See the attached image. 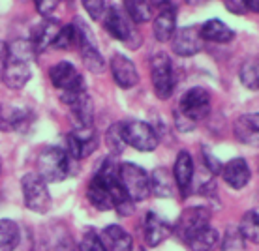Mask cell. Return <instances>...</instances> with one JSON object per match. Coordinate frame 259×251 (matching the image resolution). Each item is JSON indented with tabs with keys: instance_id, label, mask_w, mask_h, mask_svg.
<instances>
[{
	"instance_id": "44dd1931",
	"label": "cell",
	"mask_w": 259,
	"mask_h": 251,
	"mask_svg": "<svg viewBox=\"0 0 259 251\" xmlns=\"http://www.w3.org/2000/svg\"><path fill=\"white\" fill-rule=\"evenodd\" d=\"M102 244L107 251H132L134 249V240L126 229L120 225H107L100 234Z\"/></svg>"
},
{
	"instance_id": "f1b7e54d",
	"label": "cell",
	"mask_w": 259,
	"mask_h": 251,
	"mask_svg": "<svg viewBox=\"0 0 259 251\" xmlns=\"http://www.w3.org/2000/svg\"><path fill=\"white\" fill-rule=\"evenodd\" d=\"M81 51V58H83V64L92 71V73H102L105 70V60L104 57L98 51L96 41H91V43H83V45L77 47Z\"/></svg>"
},
{
	"instance_id": "74e56055",
	"label": "cell",
	"mask_w": 259,
	"mask_h": 251,
	"mask_svg": "<svg viewBox=\"0 0 259 251\" xmlns=\"http://www.w3.org/2000/svg\"><path fill=\"white\" fill-rule=\"evenodd\" d=\"M203 163H205V167H207L208 173H212V174L222 173V167H224L222 161L218 160L210 150L205 148V146H203Z\"/></svg>"
},
{
	"instance_id": "5b68a950",
	"label": "cell",
	"mask_w": 259,
	"mask_h": 251,
	"mask_svg": "<svg viewBox=\"0 0 259 251\" xmlns=\"http://www.w3.org/2000/svg\"><path fill=\"white\" fill-rule=\"evenodd\" d=\"M150 81L156 96L160 99H169L175 90V71L167 53H156L150 58Z\"/></svg>"
},
{
	"instance_id": "7c38bea8",
	"label": "cell",
	"mask_w": 259,
	"mask_h": 251,
	"mask_svg": "<svg viewBox=\"0 0 259 251\" xmlns=\"http://www.w3.org/2000/svg\"><path fill=\"white\" fill-rule=\"evenodd\" d=\"M60 102L66 103L71 111V116L75 120V128H92L94 122V103L87 90L73 92V94H62Z\"/></svg>"
},
{
	"instance_id": "4316f807",
	"label": "cell",
	"mask_w": 259,
	"mask_h": 251,
	"mask_svg": "<svg viewBox=\"0 0 259 251\" xmlns=\"http://www.w3.org/2000/svg\"><path fill=\"white\" fill-rule=\"evenodd\" d=\"M156 4L154 2H145V0H126L124 2V12L126 17L134 21V23H147L152 19Z\"/></svg>"
},
{
	"instance_id": "603a6c76",
	"label": "cell",
	"mask_w": 259,
	"mask_h": 251,
	"mask_svg": "<svg viewBox=\"0 0 259 251\" xmlns=\"http://www.w3.org/2000/svg\"><path fill=\"white\" fill-rule=\"evenodd\" d=\"M87 199L96 210L100 212H109L113 210V199H111V189L104 180L92 176L91 184L87 187Z\"/></svg>"
},
{
	"instance_id": "277c9868",
	"label": "cell",
	"mask_w": 259,
	"mask_h": 251,
	"mask_svg": "<svg viewBox=\"0 0 259 251\" xmlns=\"http://www.w3.org/2000/svg\"><path fill=\"white\" fill-rule=\"evenodd\" d=\"M118 182L132 203H143L150 195L149 173L136 163L126 161L122 165H118Z\"/></svg>"
},
{
	"instance_id": "4fadbf2b",
	"label": "cell",
	"mask_w": 259,
	"mask_h": 251,
	"mask_svg": "<svg viewBox=\"0 0 259 251\" xmlns=\"http://www.w3.org/2000/svg\"><path fill=\"white\" fill-rule=\"evenodd\" d=\"M171 47L179 57H194L203 49V39L197 26H184L175 30L171 38Z\"/></svg>"
},
{
	"instance_id": "8fae6325",
	"label": "cell",
	"mask_w": 259,
	"mask_h": 251,
	"mask_svg": "<svg viewBox=\"0 0 259 251\" xmlns=\"http://www.w3.org/2000/svg\"><path fill=\"white\" fill-rule=\"evenodd\" d=\"M66 139V154L73 161L84 160L98 148V135L94 128H75L68 133Z\"/></svg>"
},
{
	"instance_id": "d4e9b609",
	"label": "cell",
	"mask_w": 259,
	"mask_h": 251,
	"mask_svg": "<svg viewBox=\"0 0 259 251\" xmlns=\"http://www.w3.org/2000/svg\"><path fill=\"white\" fill-rule=\"evenodd\" d=\"M149 189L150 195L154 197H173L175 195V180H173V174L169 173L167 169H154L152 174H149Z\"/></svg>"
},
{
	"instance_id": "e0dca14e",
	"label": "cell",
	"mask_w": 259,
	"mask_h": 251,
	"mask_svg": "<svg viewBox=\"0 0 259 251\" xmlns=\"http://www.w3.org/2000/svg\"><path fill=\"white\" fill-rule=\"evenodd\" d=\"M222 176L229 187L242 189L248 186V182L252 178V171L244 158H233L231 161H227V165L222 167Z\"/></svg>"
},
{
	"instance_id": "e575fe53",
	"label": "cell",
	"mask_w": 259,
	"mask_h": 251,
	"mask_svg": "<svg viewBox=\"0 0 259 251\" xmlns=\"http://www.w3.org/2000/svg\"><path fill=\"white\" fill-rule=\"evenodd\" d=\"M79 251H107V249L102 244L100 234L91 231V229H87L83 234V240H81V245H79Z\"/></svg>"
},
{
	"instance_id": "7a4b0ae2",
	"label": "cell",
	"mask_w": 259,
	"mask_h": 251,
	"mask_svg": "<svg viewBox=\"0 0 259 251\" xmlns=\"http://www.w3.org/2000/svg\"><path fill=\"white\" fill-rule=\"evenodd\" d=\"M71 173V160L60 146H47L39 152L36 161V174L46 184L66 180Z\"/></svg>"
},
{
	"instance_id": "2e32d148",
	"label": "cell",
	"mask_w": 259,
	"mask_h": 251,
	"mask_svg": "<svg viewBox=\"0 0 259 251\" xmlns=\"http://www.w3.org/2000/svg\"><path fill=\"white\" fill-rule=\"evenodd\" d=\"M111 75L115 79V83L120 88H132L139 83V73L136 70V64L130 60L128 57H124L120 53H115L109 60Z\"/></svg>"
},
{
	"instance_id": "ba28073f",
	"label": "cell",
	"mask_w": 259,
	"mask_h": 251,
	"mask_svg": "<svg viewBox=\"0 0 259 251\" xmlns=\"http://www.w3.org/2000/svg\"><path fill=\"white\" fill-rule=\"evenodd\" d=\"M105 30L113 36L115 39H120L130 47H139L141 45V34L136 32L132 25H130L126 13H122L118 8H109L104 17Z\"/></svg>"
},
{
	"instance_id": "7402d4cb",
	"label": "cell",
	"mask_w": 259,
	"mask_h": 251,
	"mask_svg": "<svg viewBox=\"0 0 259 251\" xmlns=\"http://www.w3.org/2000/svg\"><path fill=\"white\" fill-rule=\"evenodd\" d=\"M233 133H235V139L239 142H242V144H257V135H259L257 115H253V113L240 115L233 124Z\"/></svg>"
},
{
	"instance_id": "6da1fadb",
	"label": "cell",
	"mask_w": 259,
	"mask_h": 251,
	"mask_svg": "<svg viewBox=\"0 0 259 251\" xmlns=\"http://www.w3.org/2000/svg\"><path fill=\"white\" fill-rule=\"evenodd\" d=\"M34 47L28 39H15L8 45L6 66L2 71V83L12 90H21L32 77Z\"/></svg>"
},
{
	"instance_id": "8d00e7d4",
	"label": "cell",
	"mask_w": 259,
	"mask_h": 251,
	"mask_svg": "<svg viewBox=\"0 0 259 251\" xmlns=\"http://www.w3.org/2000/svg\"><path fill=\"white\" fill-rule=\"evenodd\" d=\"M53 247H55V251H79V245L75 244V240L71 238L66 231H60L57 234V238L53 240Z\"/></svg>"
},
{
	"instance_id": "52a82bcc",
	"label": "cell",
	"mask_w": 259,
	"mask_h": 251,
	"mask_svg": "<svg viewBox=\"0 0 259 251\" xmlns=\"http://www.w3.org/2000/svg\"><path fill=\"white\" fill-rule=\"evenodd\" d=\"M210 109H212V97H210V92L203 86H194L186 90L179 103V113L194 124L207 118L210 115Z\"/></svg>"
},
{
	"instance_id": "ab89813d",
	"label": "cell",
	"mask_w": 259,
	"mask_h": 251,
	"mask_svg": "<svg viewBox=\"0 0 259 251\" xmlns=\"http://www.w3.org/2000/svg\"><path fill=\"white\" fill-rule=\"evenodd\" d=\"M175 124L181 131H192V129L195 128V124L192 122V120H188V118H184L179 111H175Z\"/></svg>"
},
{
	"instance_id": "83f0119b",
	"label": "cell",
	"mask_w": 259,
	"mask_h": 251,
	"mask_svg": "<svg viewBox=\"0 0 259 251\" xmlns=\"http://www.w3.org/2000/svg\"><path fill=\"white\" fill-rule=\"evenodd\" d=\"M19 225L12 219H2L0 221V251H13L19 245Z\"/></svg>"
},
{
	"instance_id": "d590c367",
	"label": "cell",
	"mask_w": 259,
	"mask_h": 251,
	"mask_svg": "<svg viewBox=\"0 0 259 251\" xmlns=\"http://www.w3.org/2000/svg\"><path fill=\"white\" fill-rule=\"evenodd\" d=\"M83 6H84V10L89 12V15H91L94 21L104 19L105 13H107V10H109L107 2H104V0H84Z\"/></svg>"
},
{
	"instance_id": "ffe728a7",
	"label": "cell",
	"mask_w": 259,
	"mask_h": 251,
	"mask_svg": "<svg viewBox=\"0 0 259 251\" xmlns=\"http://www.w3.org/2000/svg\"><path fill=\"white\" fill-rule=\"evenodd\" d=\"M173 180L182 191V195H188L192 180H194V160L188 150H181L175 160L173 167Z\"/></svg>"
},
{
	"instance_id": "ac0fdd59",
	"label": "cell",
	"mask_w": 259,
	"mask_h": 251,
	"mask_svg": "<svg viewBox=\"0 0 259 251\" xmlns=\"http://www.w3.org/2000/svg\"><path fill=\"white\" fill-rule=\"evenodd\" d=\"M60 26L62 25H59L57 19H53V17H47V19H44L39 25L34 26L32 34H30V38H28L30 45L34 47V51L41 53V51H46L47 47H51L55 38H57V34H59Z\"/></svg>"
},
{
	"instance_id": "836d02e7",
	"label": "cell",
	"mask_w": 259,
	"mask_h": 251,
	"mask_svg": "<svg viewBox=\"0 0 259 251\" xmlns=\"http://www.w3.org/2000/svg\"><path fill=\"white\" fill-rule=\"evenodd\" d=\"M53 47H57L60 51H68L71 47H75V30H73L71 23L60 26L59 34H57V38L53 41Z\"/></svg>"
},
{
	"instance_id": "5bb4252c",
	"label": "cell",
	"mask_w": 259,
	"mask_h": 251,
	"mask_svg": "<svg viewBox=\"0 0 259 251\" xmlns=\"http://www.w3.org/2000/svg\"><path fill=\"white\" fill-rule=\"evenodd\" d=\"M173 227L165 219H162L156 212H147L143 219V238L149 247H158L171 236Z\"/></svg>"
},
{
	"instance_id": "8992f818",
	"label": "cell",
	"mask_w": 259,
	"mask_h": 251,
	"mask_svg": "<svg viewBox=\"0 0 259 251\" xmlns=\"http://www.w3.org/2000/svg\"><path fill=\"white\" fill-rule=\"evenodd\" d=\"M21 189L23 199L28 210L36 214H47L51 210V193L49 187L36 173H26L21 178Z\"/></svg>"
},
{
	"instance_id": "b9f144b4",
	"label": "cell",
	"mask_w": 259,
	"mask_h": 251,
	"mask_svg": "<svg viewBox=\"0 0 259 251\" xmlns=\"http://www.w3.org/2000/svg\"><path fill=\"white\" fill-rule=\"evenodd\" d=\"M6 57H8V43L6 41H0V79H2V71L6 66Z\"/></svg>"
},
{
	"instance_id": "9a60e30c",
	"label": "cell",
	"mask_w": 259,
	"mask_h": 251,
	"mask_svg": "<svg viewBox=\"0 0 259 251\" xmlns=\"http://www.w3.org/2000/svg\"><path fill=\"white\" fill-rule=\"evenodd\" d=\"M32 111L21 109L15 105H0V131H25L32 122Z\"/></svg>"
},
{
	"instance_id": "30bf717a",
	"label": "cell",
	"mask_w": 259,
	"mask_h": 251,
	"mask_svg": "<svg viewBox=\"0 0 259 251\" xmlns=\"http://www.w3.org/2000/svg\"><path fill=\"white\" fill-rule=\"evenodd\" d=\"M49 79L55 88H59L62 94H73V92L87 90L83 75L71 62H57L49 70Z\"/></svg>"
},
{
	"instance_id": "d6a6232c",
	"label": "cell",
	"mask_w": 259,
	"mask_h": 251,
	"mask_svg": "<svg viewBox=\"0 0 259 251\" xmlns=\"http://www.w3.org/2000/svg\"><path fill=\"white\" fill-rule=\"evenodd\" d=\"M105 142H107V148L111 150L113 156H120L126 148V142L122 139V133H120V124H113L105 135Z\"/></svg>"
},
{
	"instance_id": "cb8c5ba5",
	"label": "cell",
	"mask_w": 259,
	"mask_h": 251,
	"mask_svg": "<svg viewBox=\"0 0 259 251\" xmlns=\"http://www.w3.org/2000/svg\"><path fill=\"white\" fill-rule=\"evenodd\" d=\"M184 244L190 251H214L220 245V232L212 225H207L184 240Z\"/></svg>"
},
{
	"instance_id": "f35d334b",
	"label": "cell",
	"mask_w": 259,
	"mask_h": 251,
	"mask_svg": "<svg viewBox=\"0 0 259 251\" xmlns=\"http://www.w3.org/2000/svg\"><path fill=\"white\" fill-rule=\"evenodd\" d=\"M34 6H36V12H38L39 15H44V19H47V17H51V13L57 10L59 2H57V0H49V2H46V0H36Z\"/></svg>"
},
{
	"instance_id": "484cf974",
	"label": "cell",
	"mask_w": 259,
	"mask_h": 251,
	"mask_svg": "<svg viewBox=\"0 0 259 251\" xmlns=\"http://www.w3.org/2000/svg\"><path fill=\"white\" fill-rule=\"evenodd\" d=\"M199 36L203 41L227 43L235 38V32L220 19H208L199 26Z\"/></svg>"
},
{
	"instance_id": "3957f363",
	"label": "cell",
	"mask_w": 259,
	"mask_h": 251,
	"mask_svg": "<svg viewBox=\"0 0 259 251\" xmlns=\"http://www.w3.org/2000/svg\"><path fill=\"white\" fill-rule=\"evenodd\" d=\"M120 124V133L126 142V146L139 150V152H152L156 150L160 135L156 133V129L150 124L143 122V120H126Z\"/></svg>"
},
{
	"instance_id": "d6986e66",
	"label": "cell",
	"mask_w": 259,
	"mask_h": 251,
	"mask_svg": "<svg viewBox=\"0 0 259 251\" xmlns=\"http://www.w3.org/2000/svg\"><path fill=\"white\" fill-rule=\"evenodd\" d=\"M162 12L156 15L152 23V32L158 41H169L177 30V6L175 4H162Z\"/></svg>"
},
{
	"instance_id": "f546056e",
	"label": "cell",
	"mask_w": 259,
	"mask_h": 251,
	"mask_svg": "<svg viewBox=\"0 0 259 251\" xmlns=\"http://www.w3.org/2000/svg\"><path fill=\"white\" fill-rule=\"evenodd\" d=\"M239 231L242 232V236H244L248 242H257V238H259V216H257L255 210H248V212L242 216Z\"/></svg>"
},
{
	"instance_id": "7bdbcfd3",
	"label": "cell",
	"mask_w": 259,
	"mask_h": 251,
	"mask_svg": "<svg viewBox=\"0 0 259 251\" xmlns=\"http://www.w3.org/2000/svg\"><path fill=\"white\" fill-rule=\"evenodd\" d=\"M246 12H259V2H244Z\"/></svg>"
},
{
	"instance_id": "4dcf8cb0",
	"label": "cell",
	"mask_w": 259,
	"mask_h": 251,
	"mask_svg": "<svg viewBox=\"0 0 259 251\" xmlns=\"http://www.w3.org/2000/svg\"><path fill=\"white\" fill-rule=\"evenodd\" d=\"M240 83L244 84L250 90H257L259 86V73H257V60L255 58H248L244 64L240 66L239 71Z\"/></svg>"
},
{
	"instance_id": "60d3db41",
	"label": "cell",
	"mask_w": 259,
	"mask_h": 251,
	"mask_svg": "<svg viewBox=\"0 0 259 251\" xmlns=\"http://www.w3.org/2000/svg\"><path fill=\"white\" fill-rule=\"evenodd\" d=\"M226 10H229L231 13H237V15H242V13H246L244 2H235V0H229V2H226Z\"/></svg>"
},
{
	"instance_id": "1f68e13d",
	"label": "cell",
	"mask_w": 259,
	"mask_h": 251,
	"mask_svg": "<svg viewBox=\"0 0 259 251\" xmlns=\"http://www.w3.org/2000/svg\"><path fill=\"white\" fill-rule=\"evenodd\" d=\"M220 247L222 251H246V238L242 236L239 227H227Z\"/></svg>"
},
{
	"instance_id": "9c48e42d",
	"label": "cell",
	"mask_w": 259,
	"mask_h": 251,
	"mask_svg": "<svg viewBox=\"0 0 259 251\" xmlns=\"http://www.w3.org/2000/svg\"><path fill=\"white\" fill-rule=\"evenodd\" d=\"M207 225H210V210L207 206H190L186 210H182V214L179 216L177 223L173 225V232L179 236L181 242H184L194 232Z\"/></svg>"
}]
</instances>
